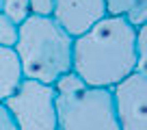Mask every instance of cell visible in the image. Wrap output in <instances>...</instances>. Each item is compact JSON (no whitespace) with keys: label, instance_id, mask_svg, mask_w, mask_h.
Returning <instances> with one entry per match:
<instances>
[{"label":"cell","instance_id":"cell-1","mask_svg":"<svg viewBox=\"0 0 147 130\" xmlns=\"http://www.w3.org/2000/svg\"><path fill=\"white\" fill-rule=\"evenodd\" d=\"M136 28L121 15H106L80 37H74L71 72L91 87L113 89L136 70Z\"/></svg>","mask_w":147,"mask_h":130},{"label":"cell","instance_id":"cell-2","mask_svg":"<svg viewBox=\"0 0 147 130\" xmlns=\"http://www.w3.org/2000/svg\"><path fill=\"white\" fill-rule=\"evenodd\" d=\"M74 37L59 26L52 18L28 15L18 26V52L24 78L54 85L61 76L71 72Z\"/></svg>","mask_w":147,"mask_h":130},{"label":"cell","instance_id":"cell-3","mask_svg":"<svg viewBox=\"0 0 147 130\" xmlns=\"http://www.w3.org/2000/svg\"><path fill=\"white\" fill-rule=\"evenodd\" d=\"M56 130H119L113 89L91 87L69 72L54 85Z\"/></svg>","mask_w":147,"mask_h":130},{"label":"cell","instance_id":"cell-4","mask_svg":"<svg viewBox=\"0 0 147 130\" xmlns=\"http://www.w3.org/2000/svg\"><path fill=\"white\" fill-rule=\"evenodd\" d=\"M2 104L9 111L18 130H56V106L52 85L22 78L18 89Z\"/></svg>","mask_w":147,"mask_h":130},{"label":"cell","instance_id":"cell-5","mask_svg":"<svg viewBox=\"0 0 147 130\" xmlns=\"http://www.w3.org/2000/svg\"><path fill=\"white\" fill-rule=\"evenodd\" d=\"M119 130H147V74L132 72L113 87Z\"/></svg>","mask_w":147,"mask_h":130},{"label":"cell","instance_id":"cell-6","mask_svg":"<svg viewBox=\"0 0 147 130\" xmlns=\"http://www.w3.org/2000/svg\"><path fill=\"white\" fill-rule=\"evenodd\" d=\"M102 18H106L104 0H54L52 20L69 37H80Z\"/></svg>","mask_w":147,"mask_h":130},{"label":"cell","instance_id":"cell-7","mask_svg":"<svg viewBox=\"0 0 147 130\" xmlns=\"http://www.w3.org/2000/svg\"><path fill=\"white\" fill-rule=\"evenodd\" d=\"M22 78H24V74H22L18 52L13 48L0 46V102H5L18 89Z\"/></svg>","mask_w":147,"mask_h":130},{"label":"cell","instance_id":"cell-8","mask_svg":"<svg viewBox=\"0 0 147 130\" xmlns=\"http://www.w3.org/2000/svg\"><path fill=\"white\" fill-rule=\"evenodd\" d=\"M106 15H121L134 28L147 24V0H104Z\"/></svg>","mask_w":147,"mask_h":130},{"label":"cell","instance_id":"cell-9","mask_svg":"<svg viewBox=\"0 0 147 130\" xmlns=\"http://www.w3.org/2000/svg\"><path fill=\"white\" fill-rule=\"evenodd\" d=\"M0 13H5L13 24H18V26H20V24H22L24 20L30 15V9H28V0H2Z\"/></svg>","mask_w":147,"mask_h":130},{"label":"cell","instance_id":"cell-10","mask_svg":"<svg viewBox=\"0 0 147 130\" xmlns=\"http://www.w3.org/2000/svg\"><path fill=\"white\" fill-rule=\"evenodd\" d=\"M145 43H147V26H136V35H134V54H136V70L134 72H141V74H147V50H145Z\"/></svg>","mask_w":147,"mask_h":130},{"label":"cell","instance_id":"cell-11","mask_svg":"<svg viewBox=\"0 0 147 130\" xmlns=\"http://www.w3.org/2000/svg\"><path fill=\"white\" fill-rule=\"evenodd\" d=\"M18 41V24H13L5 13H0V46L13 48Z\"/></svg>","mask_w":147,"mask_h":130},{"label":"cell","instance_id":"cell-12","mask_svg":"<svg viewBox=\"0 0 147 130\" xmlns=\"http://www.w3.org/2000/svg\"><path fill=\"white\" fill-rule=\"evenodd\" d=\"M28 9H30V15L52 18V11H54V0H28Z\"/></svg>","mask_w":147,"mask_h":130},{"label":"cell","instance_id":"cell-13","mask_svg":"<svg viewBox=\"0 0 147 130\" xmlns=\"http://www.w3.org/2000/svg\"><path fill=\"white\" fill-rule=\"evenodd\" d=\"M0 130H18L13 119H11V115H9V111L5 108L2 102H0Z\"/></svg>","mask_w":147,"mask_h":130},{"label":"cell","instance_id":"cell-14","mask_svg":"<svg viewBox=\"0 0 147 130\" xmlns=\"http://www.w3.org/2000/svg\"><path fill=\"white\" fill-rule=\"evenodd\" d=\"M0 7H2V0H0Z\"/></svg>","mask_w":147,"mask_h":130}]
</instances>
